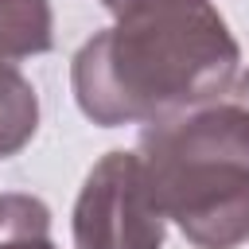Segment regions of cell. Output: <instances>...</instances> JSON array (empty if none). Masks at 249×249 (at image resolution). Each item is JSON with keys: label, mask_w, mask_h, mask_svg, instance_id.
I'll list each match as a JSON object with an SVG mask.
<instances>
[{"label": "cell", "mask_w": 249, "mask_h": 249, "mask_svg": "<svg viewBox=\"0 0 249 249\" xmlns=\"http://www.w3.org/2000/svg\"><path fill=\"white\" fill-rule=\"evenodd\" d=\"M113 27L74 54L78 109L105 128L210 105L233 86L237 43L210 0H101Z\"/></svg>", "instance_id": "1"}, {"label": "cell", "mask_w": 249, "mask_h": 249, "mask_svg": "<svg viewBox=\"0 0 249 249\" xmlns=\"http://www.w3.org/2000/svg\"><path fill=\"white\" fill-rule=\"evenodd\" d=\"M148 187L195 249L249 241V109L198 105L152 121L140 136Z\"/></svg>", "instance_id": "2"}, {"label": "cell", "mask_w": 249, "mask_h": 249, "mask_svg": "<svg viewBox=\"0 0 249 249\" xmlns=\"http://www.w3.org/2000/svg\"><path fill=\"white\" fill-rule=\"evenodd\" d=\"M163 210L132 152H109L93 163L74 202V249H160Z\"/></svg>", "instance_id": "3"}, {"label": "cell", "mask_w": 249, "mask_h": 249, "mask_svg": "<svg viewBox=\"0 0 249 249\" xmlns=\"http://www.w3.org/2000/svg\"><path fill=\"white\" fill-rule=\"evenodd\" d=\"M39 124V97L19 74L16 58L0 54V160L16 156Z\"/></svg>", "instance_id": "4"}, {"label": "cell", "mask_w": 249, "mask_h": 249, "mask_svg": "<svg viewBox=\"0 0 249 249\" xmlns=\"http://www.w3.org/2000/svg\"><path fill=\"white\" fill-rule=\"evenodd\" d=\"M54 19L47 0H0V54L31 58L51 51Z\"/></svg>", "instance_id": "5"}, {"label": "cell", "mask_w": 249, "mask_h": 249, "mask_svg": "<svg viewBox=\"0 0 249 249\" xmlns=\"http://www.w3.org/2000/svg\"><path fill=\"white\" fill-rule=\"evenodd\" d=\"M0 249H54L51 210L35 195H0Z\"/></svg>", "instance_id": "6"}, {"label": "cell", "mask_w": 249, "mask_h": 249, "mask_svg": "<svg viewBox=\"0 0 249 249\" xmlns=\"http://www.w3.org/2000/svg\"><path fill=\"white\" fill-rule=\"evenodd\" d=\"M233 101H237V105H245V109H249V70H245V74H241V82H237V86H233Z\"/></svg>", "instance_id": "7"}]
</instances>
